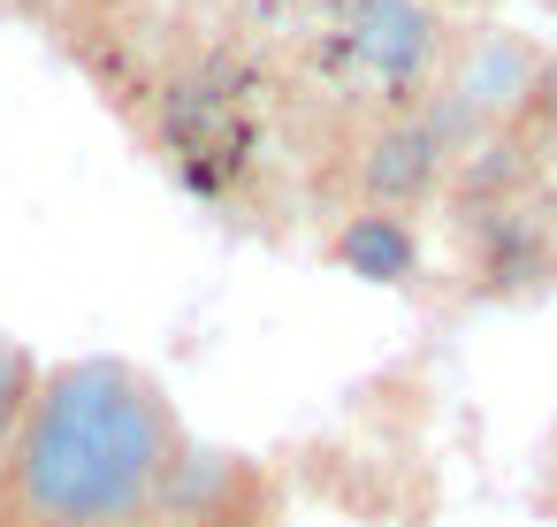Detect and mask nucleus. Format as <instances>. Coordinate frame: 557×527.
<instances>
[{
    "label": "nucleus",
    "mask_w": 557,
    "mask_h": 527,
    "mask_svg": "<svg viewBox=\"0 0 557 527\" xmlns=\"http://www.w3.org/2000/svg\"><path fill=\"white\" fill-rule=\"evenodd\" d=\"M450 169H458L450 123L435 108H397V115H367L359 123L351 161H344V184H351V207L420 222L450 192Z\"/></svg>",
    "instance_id": "7ed1b4c3"
},
{
    "label": "nucleus",
    "mask_w": 557,
    "mask_h": 527,
    "mask_svg": "<svg viewBox=\"0 0 557 527\" xmlns=\"http://www.w3.org/2000/svg\"><path fill=\"white\" fill-rule=\"evenodd\" d=\"M329 253H336L359 283H412V275H420V222L344 207V230H336Z\"/></svg>",
    "instance_id": "39448f33"
},
{
    "label": "nucleus",
    "mask_w": 557,
    "mask_h": 527,
    "mask_svg": "<svg viewBox=\"0 0 557 527\" xmlns=\"http://www.w3.org/2000/svg\"><path fill=\"white\" fill-rule=\"evenodd\" d=\"M534 207H542V222L557 230V131L542 138V161H534Z\"/></svg>",
    "instance_id": "0eeeda50"
},
{
    "label": "nucleus",
    "mask_w": 557,
    "mask_h": 527,
    "mask_svg": "<svg viewBox=\"0 0 557 527\" xmlns=\"http://www.w3.org/2000/svg\"><path fill=\"white\" fill-rule=\"evenodd\" d=\"M16 9H32V16H47V24H77V16L100 9V0H16Z\"/></svg>",
    "instance_id": "6e6552de"
},
{
    "label": "nucleus",
    "mask_w": 557,
    "mask_h": 527,
    "mask_svg": "<svg viewBox=\"0 0 557 527\" xmlns=\"http://www.w3.org/2000/svg\"><path fill=\"white\" fill-rule=\"evenodd\" d=\"M146 527H283V497L252 458L191 443Z\"/></svg>",
    "instance_id": "20e7f679"
},
{
    "label": "nucleus",
    "mask_w": 557,
    "mask_h": 527,
    "mask_svg": "<svg viewBox=\"0 0 557 527\" xmlns=\"http://www.w3.org/2000/svg\"><path fill=\"white\" fill-rule=\"evenodd\" d=\"M39 352L24 344V336H9L0 329V458H9V443H16V428H24V405H32V390H39Z\"/></svg>",
    "instance_id": "423d86ee"
},
{
    "label": "nucleus",
    "mask_w": 557,
    "mask_h": 527,
    "mask_svg": "<svg viewBox=\"0 0 557 527\" xmlns=\"http://www.w3.org/2000/svg\"><path fill=\"white\" fill-rule=\"evenodd\" d=\"M549 481H557V436H549Z\"/></svg>",
    "instance_id": "1a4fd4ad"
},
{
    "label": "nucleus",
    "mask_w": 557,
    "mask_h": 527,
    "mask_svg": "<svg viewBox=\"0 0 557 527\" xmlns=\"http://www.w3.org/2000/svg\"><path fill=\"white\" fill-rule=\"evenodd\" d=\"M191 428L138 359H47L24 428L0 458V527H146Z\"/></svg>",
    "instance_id": "f257e3e1"
},
{
    "label": "nucleus",
    "mask_w": 557,
    "mask_h": 527,
    "mask_svg": "<svg viewBox=\"0 0 557 527\" xmlns=\"http://www.w3.org/2000/svg\"><path fill=\"white\" fill-rule=\"evenodd\" d=\"M450 47H458V32L428 0H344L329 16V70L344 93H359V123L428 108Z\"/></svg>",
    "instance_id": "f03ea898"
}]
</instances>
